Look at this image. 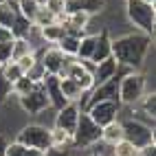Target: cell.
Returning <instances> with one entry per match:
<instances>
[{
	"instance_id": "obj_1",
	"label": "cell",
	"mask_w": 156,
	"mask_h": 156,
	"mask_svg": "<svg viewBox=\"0 0 156 156\" xmlns=\"http://www.w3.org/2000/svg\"><path fill=\"white\" fill-rule=\"evenodd\" d=\"M150 46H152V35L139 33V31L110 40L112 57L126 70H141L145 57L150 53Z\"/></svg>"
},
{
	"instance_id": "obj_2",
	"label": "cell",
	"mask_w": 156,
	"mask_h": 156,
	"mask_svg": "<svg viewBox=\"0 0 156 156\" xmlns=\"http://www.w3.org/2000/svg\"><path fill=\"white\" fill-rule=\"evenodd\" d=\"M145 92H147V79L141 70H126L123 75H119V103L121 106L134 108Z\"/></svg>"
},
{
	"instance_id": "obj_3",
	"label": "cell",
	"mask_w": 156,
	"mask_h": 156,
	"mask_svg": "<svg viewBox=\"0 0 156 156\" xmlns=\"http://www.w3.org/2000/svg\"><path fill=\"white\" fill-rule=\"evenodd\" d=\"M126 16L139 33L154 35V27H156V7L154 5H147L143 0H126Z\"/></svg>"
},
{
	"instance_id": "obj_4",
	"label": "cell",
	"mask_w": 156,
	"mask_h": 156,
	"mask_svg": "<svg viewBox=\"0 0 156 156\" xmlns=\"http://www.w3.org/2000/svg\"><path fill=\"white\" fill-rule=\"evenodd\" d=\"M97 141H101V126H97L88 117L86 110H81L79 121L75 126V132H73V147L75 150H88Z\"/></svg>"
},
{
	"instance_id": "obj_5",
	"label": "cell",
	"mask_w": 156,
	"mask_h": 156,
	"mask_svg": "<svg viewBox=\"0 0 156 156\" xmlns=\"http://www.w3.org/2000/svg\"><path fill=\"white\" fill-rule=\"evenodd\" d=\"M121 126H123V139L130 141L136 150L145 147L150 143H156L154 141V126H150V123L130 117L126 121H121Z\"/></svg>"
},
{
	"instance_id": "obj_6",
	"label": "cell",
	"mask_w": 156,
	"mask_h": 156,
	"mask_svg": "<svg viewBox=\"0 0 156 156\" xmlns=\"http://www.w3.org/2000/svg\"><path fill=\"white\" fill-rule=\"evenodd\" d=\"M16 141L27 145V147H35V150L46 152L51 147V128L42 126V123H29V126L20 128Z\"/></svg>"
},
{
	"instance_id": "obj_7",
	"label": "cell",
	"mask_w": 156,
	"mask_h": 156,
	"mask_svg": "<svg viewBox=\"0 0 156 156\" xmlns=\"http://www.w3.org/2000/svg\"><path fill=\"white\" fill-rule=\"evenodd\" d=\"M18 106L29 117H40L42 112H46L51 108V101L46 97V90L42 88V84H35L24 97H18Z\"/></svg>"
},
{
	"instance_id": "obj_8",
	"label": "cell",
	"mask_w": 156,
	"mask_h": 156,
	"mask_svg": "<svg viewBox=\"0 0 156 156\" xmlns=\"http://www.w3.org/2000/svg\"><path fill=\"white\" fill-rule=\"evenodd\" d=\"M121 103L117 99H112V101H97V103H92V106L84 108L88 112V117L97 123V126H108V123L112 121H117L119 119V114H121Z\"/></svg>"
},
{
	"instance_id": "obj_9",
	"label": "cell",
	"mask_w": 156,
	"mask_h": 156,
	"mask_svg": "<svg viewBox=\"0 0 156 156\" xmlns=\"http://www.w3.org/2000/svg\"><path fill=\"white\" fill-rule=\"evenodd\" d=\"M37 59L42 62L46 75H57V77H62V75H64V70H66V64H68L70 57H66L55 44H51V46H44V48L37 53Z\"/></svg>"
},
{
	"instance_id": "obj_10",
	"label": "cell",
	"mask_w": 156,
	"mask_h": 156,
	"mask_svg": "<svg viewBox=\"0 0 156 156\" xmlns=\"http://www.w3.org/2000/svg\"><path fill=\"white\" fill-rule=\"evenodd\" d=\"M81 108L79 103H73L68 101L66 106H62L59 110H55V119H53V126L55 128H62L64 132H68L73 136V132H75V126L79 121V114H81Z\"/></svg>"
},
{
	"instance_id": "obj_11",
	"label": "cell",
	"mask_w": 156,
	"mask_h": 156,
	"mask_svg": "<svg viewBox=\"0 0 156 156\" xmlns=\"http://www.w3.org/2000/svg\"><path fill=\"white\" fill-rule=\"evenodd\" d=\"M112 99L119 101V75L92 88L84 99V108L92 106V103H97V101H112Z\"/></svg>"
},
{
	"instance_id": "obj_12",
	"label": "cell",
	"mask_w": 156,
	"mask_h": 156,
	"mask_svg": "<svg viewBox=\"0 0 156 156\" xmlns=\"http://www.w3.org/2000/svg\"><path fill=\"white\" fill-rule=\"evenodd\" d=\"M42 84V88L46 90V97H48V101H51V108H55V110H59L62 106H66V99H64V95H62V88H59V77L57 75H44V79L40 81Z\"/></svg>"
},
{
	"instance_id": "obj_13",
	"label": "cell",
	"mask_w": 156,
	"mask_h": 156,
	"mask_svg": "<svg viewBox=\"0 0 156 156\" xmlns=\"http://www.w3.org/2000/svg\"><path fill=\"white\" fill-rule=\"evenodd\" d=\"M106 0H66V13H86V16H97L103 11Z\"/></svg>"
},
{
	"instance_id": "obj_14",
	"label": "cell",
	"mask_w": 156,
	"mask_h": 156,
	"mask_svg": "<svg viewBox=\"0 0 156 156\" xmlns=\"http://www.w3.org/2000/svg\"><path fill=\"white\" fill-rule=\"evenodd\" d=\"M119 70H121V66H119V62L114 59L112 55L106 57L103 62H97V64H95V70H92L95 86L103 84V81H108V79H112V77H117V75H119Z\"/></svg>"
},
{
	"instance_id": "obj_15",
	"label": "cell",
	"mask_w": 156,
	"mask_h": 156,
	"mask_svg": "<svg viewBox=\"0 0 156 156\" xmlns=\"http://www.w3.org/2000/svg\"><path fill=\"white\" fill-rule=\"evenodd\" d=\"M59 88H62V95H64L66 101L81 103L86 99V92L81 90V86L77 84L75 79H70V77H59Z\"/></svg>"
},
{
	"instance_id": "obj_16",
	"label": "cell",
	"mask_w": 156,
	"mask_h": 156,
	"mask_svg": "<svg viewBox=\"0 0 156 156\" xmlns=\"http://www.w3.org/2000/svg\"><path fill=\"white\" fill-rule=\"evenodd\" d=\"M110 35H108V31L106 29H103V31H99V33H97V42H95V51H92V62H95V64H97V62H103V59H106V57H110L112 55V51H110Z\"/></svg>"
},
{
	"instance_id": "obj_17",
	"label": "cell",
	"mask_w": 156,
	"mask_h": 156,
	"mask_svg": "<svg viewBox=\"0 0 156 156\" xmlns=\"http://www.w3.org/2000/svg\"><path fill=\"white\" fill-rule=\"evenodd\" d=\"M64 33H66V29H64L62 22H57V20L46 24V27H40V35H42L44 44H57L59 40L64 37Z\"/></svg>"
},
{
	"instance_id": "obj_18",
	"label": "cell",
	"mask_w": 156,
	"mask_h": 156,
	"mask_svg": "<svg viewBox=\"0 0 156 156\" xmlns=\"http://www.w3.org/2000/svg\"><path fill=\"white\" fill-rule=\"evenodd\" d=\"M101 141H103V143H110V145L123 141V126H121V119H117V121H112V123H108V126L101 128Z\"/></svg>"
},
{
	"instance_id": "obj_19",
	"label": "cell",
	"mask_w": 156,
	"mask_h": 156,
	"mask_svg": "<svg viewBox=\"0 0 156 156\" xmlns=\"http://www.w3.org/2000/svg\"><path fill=\"white\" fill-rule=\"evenodd\" d=\"M16 9L24 20L33 22L35 16L40 13V9H42V2H40V0H16Z\"/></svg>"
},
{
	"instance_id": "obj_20",
	"label": "cell",
	"mask_w": 156,
	"mask_h": 156,
	"mask_svg": "<svg viewBox=\"0 0 156 156\" xmlns=\"http://www.w3.org/2000/svg\"><path fill=\"white\" fill-rule=\"evenodd\" d=\"M18 18V9H16V0H0V24L11 29Z\"/></svg>"
},
{
	"instance_id": "obj_21",
	"label": "cell",
	"mask_w": 156,
	"mask_h": 156,
	"mask_svg": "<svg viewBox=\"0 0 156 156\" xmlns=\"http://www.w3.org/2000/svg\"><path fill=\"white\" fill-rule=\"evenodd\" d=\"M79 37H81V35H77V33H68V31H66L64 37H62L55 46H57L66 57H75V55H77V48H79Z\"/></svg>"
},
{
	"instance_id": "obj_22",
	"label": "cell",
	"mask_w": 156,
	"mask_h": 156,
	"mask_svg": "<svg viewBox=\"0 0 156 156\" xmlns=\"http://www.w3.org/2000/svg\"><path fill=\"white\" fill-rule=\"evenodd\" d=\"M51 147H55V150H70L73 147V136L68 132H64L62 128L51 126Z\"/></svg>"
},
{
	"instance_id": "obj_23",
	"label": "cell",
	"mask_w": 156,
	"mask_h": 156,
	"mask_svg": "<svg viewBox=\"0 0 156 156\" xmlns=\"http://www.w3.org/2000/svg\"><path fill=\"white\" fill-rule=\"evenodd\" d=\"M5 156H44V152L35 147H27L18 141H11L5 145Z\"/></svg>"
},
{
	"instance_id": "obj_24",
	"label": "cell",
	"mask_w": 156,
	"mask_h": 156,
	"mask_svg": "<svg viewBox=\"0 0 156 156\" xmlns=\"http://www.w3.org/2000/svg\"><path fill=\"white\" fill-rule=\"evenodd\" d=\"M95 42H97V33H84L79 37V48H77V59H90L92 51H95Z\"/></svg>"
},
{
	"instance_id": "obj_25",
	"label": "cell",
	"mask_w": 156,
	"mask_h": 156,
	"mask_svg": "<svg viewBox=\"0 0 156 156\" xmlns=\"http://www.w3.org/2000/svg\"><path fill=\"white\" fill-rule=\"evenodd\" d=\"M31 53H35V51L27 37H13L11 40V59H20V57L31 55Z\"/></svg>"
},
{
	"instance_id": "obj_26",
	"label": "cell",
	"mask_w": 156,
	"mask_h": 156,
	"mask_svg": "<svg viewBox=\"0 0 156 156\" xmlns=\"http://www.w3.org/2000/svg\"><path fill=\"white\" fill-rule=\"evenodd\" d=\"M0 73H2V77L9 81V84H13L16 79H20V77L24 75V70L20 68V64H18L16 59L7 62V64H2V66H0Z\"/></svg>"
},
{
	"instance_id": "obj_27",
	"label": "cell",
	"mask_w": 156,
	"mask_h": 156,
	"mask_svg": "<svg viewBox=\"0 0 156 156\" xmlns=\"http://www.w3.org/2000/svg\"><path fill=\"white\" fill-rule=\"evenodd\" d=\"M33 86H35V81L31 79L29 75H22L20 79H16L13 84H11V95H13V97H24Z\"/></svg>"
},
{
	"instance_id": "obj_28",
	"label": "cell",
	"mask_w": 156,
	"mask_h": 156,
	"mask_svg": "<svg viewBox=\"0 0 156 156\" xmlns=\"http://www.w3.org/2000/svg\"><path fill=\"white\" fill-rule=\"evenodd\" d=\"M42 7L51 16H55V20H59L62 16L66 13V0H44Z\"/></svg>"
},
{
	"instance_id": "obj_29",
	"label": "cell",
	"mask_w": 156,
	"mask_h": 156,
	"mask_svg": "<svg viewBox=\"0 0 156 156\" xmlns=\"http://www.w3.org/2000/svg\"><path fill=\"white\" fill-rule=\"evenodd\" d=\"M114 154L117 156H139V150L134 147V145L130 141H119V143H114Z\"/></svg>"
},
{
	"instance_id": "obj_30",
	"label": "cell",
	"mask_w": 156,
	"mask_h": 156,
	"mask_svg": "<svg viewBox=\"0 0 156 156\" xmlns=\"http://www.w3.org/2000/svg\"><path fill=\"white\" fill-rule=\"evenodd\" d=\"M90 147H92V154L95 156H117L114 154V145H110V143L97 141L95 145H90Z\"/></svg>"
},
{
	"instance_id": "obj_31",
	"label": "cell",
	"mask_w": 156,
	"mask_h": 156,
	"mask_svg": "<svg viewBox=\"0 0 156 156\" xmlns=\"http://www.w3.org/2000/svg\"><path fill=\"white\" fill-rule=\"evenodd\" d=\"M11 62V42H0V64Z\"/></svg>"
},
{
	"instance_id": "obj_32",
	"label": "cell",
	"mask_w": 156,
	"mask_h": 156,
	"mask_svg": "<svg viewBox=\"0 0 156 156\" xmlns=\"http://www.w3.org/2000/svg\"><path fill=\"white\" fill-rule=\"evenodd\" d=\"M7 97H11V84L2 77V73H0V103H2Z\"/></svg>"
},
{
	"instance_id": "obj_33",
	"label": "cell",
	"mask_w": 156,
	"mask_h": 156,
	"mask_svg": "<svg viewBox=\"0 0 156 156\" xmlns=\"http://www.w3.org/2000/svg\"><path fill=\"white\" fill-rule=\"evenodd\" d=\"M13 40V33H11V29H7L0 24V42H11Z\"/></svg>"
},
{
	"instance_id": "obj_34",
	"label": "cell",
	"mask_w": 156,
	"mask_h": 156,
	"mask_svg": "<svg viewBox=\"0 0 156 156\" xmlns=\"http://www.w3.org/2000/svg\"><path fill=\"white\" fill-rule=\"evenodd\" d=\"M139 156H156V143H150L139 150Z\"/></svg>"
},
{
	"instance_id": "obj_35",
	"label": "cell",
	"mask_w": 156,
	"mask_h": 156,
	"mask_svg": "<svg viewBox=\"0 0 156 156\" xmlns=\"http://www.w3.org/2000/svg\"><path fill=\"white\" fill-rule=\"evenodd\" d=\"M44 156H68V150H55V147H48L44 152Z\"/></svg>"
},
{
	"instance_id": "obj_36",
	"label": "cell",
	"mask_w": 156,
	"mask_h": 156,
	"mask_svg": "<svg viewBox=\"0 0 156 156\" xmlns=\"http://www.w3.org/2000/svg\"><path fill=\"white\" fill-rule=\"evenodd\" d=\"M5 145H7V139L0 134V156H5Z\"/></svg>"
},
{
	"instance_id": "obj_37",
	"label": "cell",
	"mask_w": 156,
	"mask_h": 156,
	"mask_svg": "<svg viewBox=\"0 0 156 156\" xmlns=\"http://www.w3.org/2000/svg\"><path fill=\"white\" fill-rule=\"evenodd\" d=\"M143 2H147V5H154V7H156V0H143Z\"/></svg>"
},
{
	"instance_id": "obj_38",
	"label": "cell",
	"mask_w": 156,
	"mask_h": 156,
	"mask_svg": "<svg viewBox=\"0 0 156 156\" xmlns=\"http://www.w3.org/2000/svg\"><path fill=\"white\" fill-rule=\"evenodd\" d=\"M88 156H95V154H88Z\"/></svg>"
},
{
	"instance_id": "obj_39",
	"label": "cell",
	"mask_w": 156,
	"mask_h": 156,
	"mask_svg": "<svg viewBox=\"0 0 156 156\" xmlns=\"http://www.w3.org/2000/svg\"><path fill=\"white\" fill-rule=\"evenodd\" d=\"M40 2H44V0H40Z\"/></svg>"
},
{
	"instance_id": "obj_40",
	"label": "cell",
	"mask_w": 156,
	"mask_h": 156,
	"mask_svg": "<svg viewBox=\"0 0 156 156\" xmlns=\"http://www.w3.org/2000/svg\"><path fill=\"white\" fill-rule=\"evenodd\" d=\"M0 66H2V64H0Z\"/></svg>"
}]
</instances>
